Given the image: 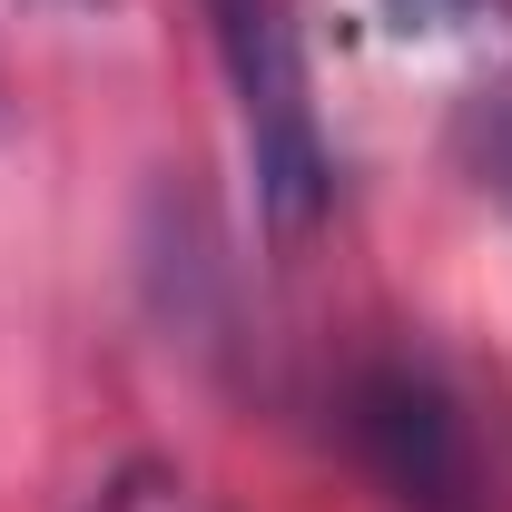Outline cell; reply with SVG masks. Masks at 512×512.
Segmentation results:
<instances>
[{
  "label": "cell",
  "mask_w": 512,
  "mask_h": 512,
  "mask_svg": "<svg viewBox=\"0 0 512 512\" xmlns=\"http://www.w3.org/2000/svg\"><path fill=\"white\" fill-rule=\"evenodd\" d=\"M207 30H217V60L237 89L256 217L276 237H306L335 197V158H325V128H316V89H306L296 0H207Z\"/></svg>",
  "instance_id": "cell-1"
},
{
  "label": "cell",
  "mask_w": 512,
  "mask_h": 512,
  "mask_svg": "<svg viewBox=\"0 0 512 512\" xmlns=\"http://www.w3.org/2000/svg\"><path fill=\"white\" fill-rule=\"evenodd\" d=\"M345 434L404 512H483V453H473V424H463L444 375L365 365L345 394Z\"/></svg>",
  "instance_id": "cell-2"
},
{
  "label": "cell",
  "mask_w": 512,
  "mask_h": 512,
  "mask_svg": "<svg viewBox=\"0 0 512 512\" xmlns=\"http://www.w3.org/2000/svg\"><path fill=\"white\" fill-rule=\"evenodd\" d=\"M453 158H463V178L512 217V89L463 99V119H453Z\"/></svg>",
  "instance_id": "cell-3"
},
{
  "label": "cell",
  "mask_w": 512,
  "mask_h": 512,
  "mask_svg": "<svg viewBox=\"0 0 512 512\" xmlns=\"http://www.w3.org/2000/svg\"><path fill=\"white\" fill-rule=\"evenodd\" d=\"M384 20L404 40H473V30H503L512 0H384Z\"/></svg>",
  "instance_id": "cell-4"
},
{
  "label": "cell",
  "mask_w": 512,
  "mask_h": 512,
  "mask_svg": "<svg viewBox=\"0 0 512 512\" xmlns=\"http://www.w3.org/2000/svg\"><path fill=\"white\" fill-rule=\"evenodd\" d=\"M99 512H197V503H188V483H168V473H128Z\"/></svg>",
  "instance_id": "cell-5"
},
{
  "label": "cell",
  "mask_w": 512,
  "mask_h": 512,
  "mask_svg": "<svg viewBox=\"0 0 512 512\" xmlns=\"http://www.w3.org/2000/svg\"><path fill=\"white\" fill-rule=\"evenodd\" d=\"M30 10H60V20H79V10H109V0H30Z\"/></svg>",
  "instance_id": "cell-6"
},
{
  "label": "cell",
  "mask_w": 512,
  "mask_h": 512,
  "mask_svg": "<svg viewBox=\"0 0 512 512\" xmlns=\"http://www.w3.org/2000/svg\"><path fill=\"white\" fill-rule=\"evenodd\" d=\"M0 128H10V99H0Z\"/></svg>",
  "instance_id": "cell-7"
}]
</instances>
